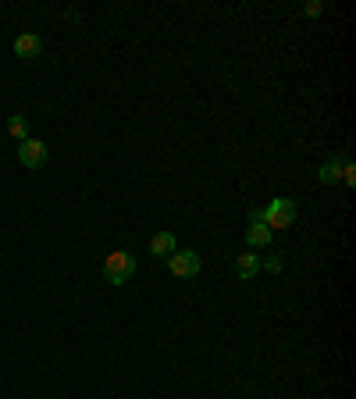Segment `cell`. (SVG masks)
I'll use <instances>...</instances> for the list:
<instances>
[{
	"label": "cell",
	"instance_id": "cell-11",
	"mask_svg": "<svg viewBox=\"0 0 356 399\" xmlns=\"http://www.w3.org/2000/svg\"><path fill=\"white\" fill-rule=\"evenodd\" d=\"M282 267H285L282 257H263L260 260V271H267V274H282Z\"/></svg>",
	"mask_w": 356,
	"mask_h": 399
},
{
	"label": "cell",
	"instance_id": "cell-6",
	"mask_svg": "<svg viewBox=\"0 0 356 399\" xmlns=\"http://www.w3.org/2000/svg\"><path fill=\"white\" fill-rule=\"evenodd\" d=\"M256 274H260V257H256L253 250H246L242 257H235V278L249 282V278H256Z\"/></svg>",
	"mask_w": 356,
	"mask_h": 399
},
{
	"label": "cell",
	"instance_id": "cell-13",
	"mask_svg": "<svg viewBox=\"0 0 356 399\" xmlns=\"http://www.w3.org/2000/svg\"><path fill=\"white\" fill-rule=\"evenodd\" d=\"M321 11H324V4H317V0H314V4H307V8H303V15H307V18H317Z\"/></svg>",
	"mask_w": 356,
	"mask_h": 399
},
{
	"label": "cell",
	"instance_id": "cell-10",
	"mask_svg": "<svg viewBox=\"0 0 356 399\" xmlns=\"http://www.w3.org/2000/svg\"><path fill=\"white\" fill-rule=\"evenodd\" d=\"M8 132L22 143V139H29V122H25L22 115H11V118H8Z\"/></svg>",
	"mask_w": 356,
	"mask_h": 399
},
{
	"label": "cell",
	"instance_id": "cell-4",
	"mask_svg": "<svg viewBox=\"0 0 356 399\" xmlns=\"http://www.w3.org/2000/svg\"><path fill=\"white\" fill-rule=\"evenodd\" d=\"M47 143H40V139H22L18 143V161H22V168H29V171H36V168H43L47 164Z\"/></svg>",
	"mask_w": 356,
	"mask_h": 399
},
{
	"label": "cell",
	"instance_id": "cell-2",
	"mask_svg": "<svg viewBox=\"0 0 356 399\" xmlns=\"http://www.w3.org/2000/svg\"><path fill=\"white\" fill-rule=\"evenodd\" d=\"M104 274L111 285H125L132 274H136V257L129 250H114L107 260H104Z\"/></svg>",
	"mask_w": 356,
	"mask_h": 399
},
{
	"label": "cell",
	"instance_id": "cell-5",
	"mask_svg": "<svg viewBox=\"0 0 356 399\" xmlns=\"http://www.w3.org/2000/svg\"><path fill=\"white\" fill-rule=\"evenodd\" d=\"M15 54H18L22 61L43 57V36H40V33H22V36L15 40Z\"/></svg>",
	"mask_w": 356,
	"mask_h": 399
},
{
	"label": "cell",
	"instance_id": "cell-1",
	"mask_svg": "<svg viewBox=\"0 0 356 399\" xmlns=\"http://www.w3.org/2000/svg\"><path fill=\"white\" fill-rule=\"evenodd\" d=\"M296 200H289V196H278V200H271L267 207H256V211H249V221H263L267 229H292V221H296Z\"/></svg>",
	"mask_w": 356,
	"mask_h": 399
},
{
	"label": "cell",
	"instance_id": "cell-8",
	"mask_svg": "<svg viewBox=\"0 0 356 399\" xmlns=\"http://www.w3.org/2000/svg\"><path fill=\"white\" fill-rule=\"evenodd\" d=\"M342 164H345V157H342V154H335V157H328V161L321 164V171H317V178H321L324 185H331V182H338V178H342Z\"/></svg>",
	"mask_w": 356,
	"mask_h": 399
},
{
	"label": "cell",
	"instance_id": "cell-12",
	"mask_svg": "<svg viewBox=\"0 0 356 399\" xmlns=\"http://www.w3.org/2000/svg\"><path fill=\"white\" fill-rule=\"evenodd\" d=\"M342 182H345V185H356V164H352L349 157H345V164H342Z\"/></svg>",
	"mask_w": 356,
	"mask_h": 399
},
{
	"label": "cell",
	"instance_id": "cell-7",
	"mask_svg": "<svg viewBox=\"0 0 356 399\" xmlns=\"http://www.w3.org/2000/svg\"><path fill=\"white\" fill-rule=\"evenodd\" d=\"M271 239H275V232L267 229L263 221H249V229H246V246H249V250H256V246H267Z\"/></svg>",
	"mask_w": 356,
	"mask_h": 399
},
{
	"label": "cell",
	"instance_id": "cell-3",
	"mask_svg": "<svg viewBox=\"0 0 356 399\" xmlns=\"http://www.w3.org/2000/svg\"><path fill=\"white\" fill-rule=\"evenodd\" d=\"M200 267H203V260H200L196 250H174V253L167 257V271H171L174 278H196Z\"/></svg>",
	"mask_w": 356,
	"mask_h": 399
},
{
	"label": "cell",
	"instance_id": "cell-9",
	"mask_svg": "<svg viewBox=\"0 0 356 399\" xmlns=\"http://www.w3.org/2000/svg\"><path fill=\"white\" fill-rule=\"evenodd\" d=\"M150 253H153V257H171V253H174V236H171V232H157V236L150 239Z\"/></svg>",
	"mask_w": 356,
	"mask_h": 399
}]
</instances>
